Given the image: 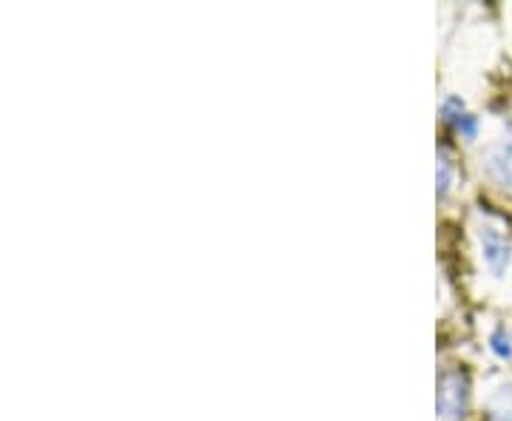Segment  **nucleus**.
I'll return each mask as SVG.
<instances>
[{
  "label": "nucleus",
  "instance_id": "nucleus-5",
  "mask_svg": "<svg viewBox=\"0 0 512 421\" xmlns=\"http://www.w3.org/2000/svg\"><path fill=\"white\" fill-rule=\"evenodd\" d=\"M493 171L504 180V183L512 185V148H504L498 157L493 160Z\"/></svg>",
  "mask_w": 512,
  "mask_h": 421
},
{
  "label": "nucleus",
  "instance_id": "nucleus-2",
  "mask_svg": "<svg viewBox=\"0 0 512 421\" xmlns=\"http://www.w3.org/2000/svg\"><path fill=\"white\" fill-rule=\"evenodd\" d=\"M481 242H484V259H487V265L493 268V274H501L507 268V262H510V245H507V239L501 237V234H495L493 228H487L481 234Z\"/></svg>",
  "mask_w": 512,
  "mask_h": 421
},
{
  "label": "nucleus",
  "instance_id": "nucleus-1",
  "mask_svg": "<svg viewBox=\"0 0 512 421\" xmlns=\"http://www.w3.org/2000/svg\"><path fill=\"white\" fill-rule=\"evenodd\" d=\"M467 373L447 370L439 379V396H436V413L439 421H458L467 410Z\"/></svg>",
  "mask_w": 512,
  "mask_h": 421
},
{
  "label": "nucleus",
  "instance_id": "nucleus-7",
  "mask_svg": "<svg viewBox=\"0 0 512 421\" xmlns=\"http://www.w3.org/2000/svg\"><path fill=\"white\" fill-rule=\"evenodd\" d=\"M490 342H493L495 356H501V359H510V356H512V342H510V336H507L504 330H495Z\"/></svg>",
  "mask_w": 512,
  "mask_h": 421
},
{
  "label": "nucleus",
  "instance_id": "nucleus-6",
  "mask_svg": "<svg viewBox=\"0 0 512 421\" xmlns=\"http://www.w3.org/2000/svg\"><path fill=\"white\" fill-rule=\"evenodd\" d=\"M450 180H453V165H450V160H447V154L441 151L439 154V197H444V194H447Z\"/></svg>",
  "mask_w": 512,
  "mask_h": 421
},
{
  "label": "nucleus",
  "instance_id": "nucleus-4",
  "mask_svg": "<svg viewBox=\"0 0 512 421\" xmlns=\"http://www.w3.org/2000/svg\"><path fill=\"white\" fill-rule=\"evenodd\" d=\"M490 421H512V387L490 404Z\"/></svg>",
  "mask_w": 512,
  "mask_h": 421
},
{
  "label": "nucleus",
  "instance_id": "nucleus-3",
  "mask_svg": "<svg viewBox=\"0 0 512 421\" xmlns=\"http://www.w3.org/2000/svg\"><path fill=\"white\" fill-rule=\"evenodd\" d=\"M441 114H444V117H447V123H453V129L461 131L464 137H476L478 120L473 117V114H467L464 103H461L458 97H450V100L441 106Z\"/></svg>",
  "mask_w": 512,
  "mask_h": 421
}]
</instances>
